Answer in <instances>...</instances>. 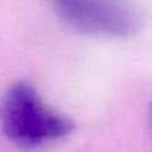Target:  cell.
<instances>
[{"instance_id": "6da1fadb", "label": "cell", "mask_w": 152, "mask_h": 152, "mask_svg": "<svg viewBox=\"0 0 152 152\" xmlns=\"http://www.w3.org/2000/svg\"><path fill=\"white\" fill-rule=\"evenodd\" d=\"M5 136L23 148H37L67 137L73 122L49 107L30 84L20 82L8 90L0 104Z\"/></svg>"}, {"instance_id": "7a4b0ae2", "label": "cell", "mask_w": 152, "mask_h": 152, "mask_svg": "<svg viewBox=\"0 0 152 152\" xmlns=\"http://www.w3.org/2000/svg\"><path fill=\"white\" fill-rule=\"evenodd\" d=\"M51 3L70 27L94 36L128 37L140 26L137 9L127 0H51Z\"/></svg>"}]
</instances>
